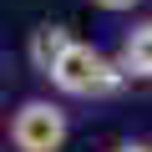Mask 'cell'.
Masks as SVG:
<instances>
[{"mask_svg":"<svg viewBox=\"0 0 152 152\" xmlns=\"http://www.w3.org/2000/svg\"><path fill=\"white\" fill-rule=\"evenodd\" d=\"M46 81H51L61 96H112V91H122V86H127V71H122L112 56H102L96 46L76 41Z\"/></svg>","mask_w":152,"mask_h":152,"instance_id":"cell-1","label":"cell"},{"mask_svg":"<svg viewBox=\"0 0 152 152\" xmlns=\"http://www.w3.org/2000/svg\"><path fill=\"white\" fill-rule=\"evenodd\" d=\"M66 137H71V122L46 96H31L10 112V147L15 152H61Z\"/></svg>","mask_w":152,"mask_h":152,"instance_id":"cell-2","label":"cell"},{"mask_svg":"<svg viewBox=\"0 0 152 152\" xmlns=\"http://www.w3.org/2000/svg\"><path fill=\"white\" fill-rule=\"evenodd\" d=\"M71 46H76V36H71L61 20H46V26H36V31H31V41H26V56H31V66H36L41 76H51Z\"/></svg>","mask_w":152,"mask_h":152,"instance_id":"cell-3","label":"cell"},{"mask_svg":"<svg viewBox=\"0 0 152 152\" xmlns=\"http://www.w3.org/2000/svg\"><path fill=\"white\" fill-rule=\"evenodd\" d=\"M117 66L127 71V81H152V20H142L122 36Z\"/></svg>","mask_w":152,"mask_h":152,"instance_id":"cell-4","label":"cell"},{"mask_svg":"<svg viewBox=\"0 0 152 152\" xmlns=\"http://www.w3.org/2000/svg\"><path fill=\"white\" fill-rule=\"evenodd\" d=\"M96 10H107V15H122V10H132V5H142V0H91Z\"/></svg>","mask_w":152,"mask_h":152,"instance_id":"cell-5","label":"cell"},{"mask_svg":"<svg viewBox=\"0 0 152 152\" xmlns=\"http://www.w3.org/2000/svg\"><path fill=\"white\" fill-rule=\"evenodd\" d=\"M117 152H152V147H147V142H122Z\"/></svg>","mask_w":152,"mask_h":152,"instance_id":"cell-6","label":"cell"}]
</instances>
